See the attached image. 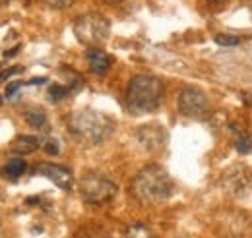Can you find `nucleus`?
<instances>
[{"label":"nucleus","instance_id":"a211bd4d","mask_svg":"<svg viewBox=\"0 0 252 238\" xmlns=\"http://www.w3.org/2000/svg\"><path fill=\"white\" fill-rule=\"evenodd\" d=\"M216 43L221 45V47H237L241 43V39L235 37V35H218L216 37Z\"/></svg>","mask_w":252,"mask_h":238},{"label":"nucleus","instance_id":"423d86ee","mask_svg":"<svg viewBox=\"0 0 252 238\" xmlns=\"http://www.w3.org/2000/svg\"><path fill=\"white\" fill-rule=\"evenodd\" d=\"M210 99L198 88H187L179 95V113L187 119L202 120L210 115Z\"/></svg>","mask_w":252,"mask_h":238},{"label":"nucleus","instance_id":"4468645a","mask_svg":"<svg viewBox=\"0 0 252 238\" xmlns=\"http://www.w3.org/2000/svg\"><path fill=\"white\" fill-rule=\"evenodd\" d=\"M24 119H26V122H28L32 128H37V130H47L49 120H47L45 111H41L39 107H32L30 111H26Z\"/></svg>","mask_w":252,"mask_h":238},{"label":"nucleus","instance_id":"2eb2a0df","mask_svg":"<svg viewBox=\"0 0 252 238\" xmlns=\"http://www.w3.org/2000/svg\"><path fill=\"white\" fill-rule=\"evenodd\" d=\"M74 238H109V235L99 225H86V227L78 229V233L74 235Z\"/></svg>","mask_w":252,"mask_h":238},{"label":"nucleus","instance_id":"1a4fd4ad","mask_svg":"<svg viewBox=\"0 0 252 238\" xmlns=\"http://www.w3.org/2000/svg\"><path fill=\"white\" fill-rule=\"evenodd\" d=\"M35 173L49 178L51 182H55L61 190H72L74 186V177H72V171L61 167V165H55V163H37L35 165Z\"/></svg>","mask_w":252,"mask_h":238},{"label":"nucleus","instance_id":"0eeeda50","mask_svg":"<svg viewBox=\"0 0 252 238\" xmlns=\"http://www.w3.org/2000/svg\"><path fill=\"white\" fill-rule=\"evenodd\" d=\"M223 188L233 196H245L252 188V171L245 165H233L223 175Z\"/></svg>","mask_w":252,"mask_h":238},{"label":"nucleus","instance_id":"9d476101","mask_svg":"<svg viewBox=\"0 0 252 238\" xmlns=\"http://www.w3.org/2000/svg\"><path fill=\"white\" fill-rule=\"evenodd\" d=\"M88 64H90V70H92L94 74L105 76V74L111 70L113 59H111L105 51H101L99 47H95V49H90V51H88Z\"/></svg>","mask_w":252,"mask_h":238},{"label":"nucleus","instance_id":"f8f14e48","mask_svg":"<svg viewBox=\"0 0 252 238\" xmlns=\"http://www.w3.org/2000/svg\"><path fill=\"white\" fill-rule=\"evenodd\" d=\"M26 169H28L26 161H22V159H12V161L6 163V167H2L0 175L8 180H18L26 173Z\"/></svg>","mask_w":252,"mask_h":238},{"label":"nucleus","instance_id":"4be33fe9","mask_svg":"<svg viewBox=\"0 0 252 238\" xmlns=\"http://www.w3.org/2000/svg\"><path fill=\"white\" fill-rule=\"evenodd\" d=\"M45 149H47L49 153H53V155H55V153H59V144H57V140H51V142L45 146Z\"/></svg>","mask_w":252,"mask_h":238},{"label":"nucleus","instance_id":"f03ea898","mask_svg":"<svg viewBox=\"0 0 252 238\" xmlns=\"http://www.w3.org/2000/svg\"><path fill=\"white\" fill-rule=\"evenodd\" d=\"M68 132L76 142L84 146H99L111 138V134L115 132V122L103 113L84 109L70 115Z\"/></svg>","mask_w":252,"mask_h":238},{"label":"nucleus","instance_id":"ddd939ff","mask_svg":"<svg viewBox=\"0 0 252 238\" xmlns=\"http://www.w3.org/2000/svg\"><path fill=\"white\" fill-rule=\"evenodd\" d=\"M233 134H235V148L239 153H251L252 151V134L247 132V130H241L237 126H231Z\"/></svg>","mask_w":252,"mask_h":238},{"label":"nucleus","instance_id":"6ab92c4d","mask_svg":"<svg viewBox=\"0 0 252 238\" xmlns=\"http://www.w3.org/2000/svg\"><path fill=\"white\" fill-rule=\"evenodd\" d=\"M45 4L51 6V8H55V10H64V8L72 6L74 0H45Z\"/></svg>","mask_w":252,"mask_h":238},{"label":"nucleus","instance_id":"dca6fc26","mask_svg":"<svg viewBox=\"0 0 252 238\" xmlns=\"http://www.w3.org/2000/svg\"><path fill=\"white\" fill-rule=\"evenodd\" d=\"M126 238H156V235L152 233L150 227H146L142 223H136L126 231Z\"/></svg>","mask_w":252,"mask_h":238},{"label":"nucleus","instance_id":"39448f33","mask_svg":"<svg viewBox=\"0 0 252 238\" xmlns=\"http://www.w3.org/2000/svg\"><path fill=\"white\" fill-rule=\"evenodd\" d=\"M80 194L92 206H105L117 196V184L99 173H88L80 180Z\"/></svg>","mask_w":252,"mask_h":238},{"label":"nucleus","instance_id":"6e6552de","mask_svg":"<svg viewBox=\"0 0 252 238\" xmlns=\"http://www.w3.org/2000/svg\"><path fill=\"white\" fill-rule=\"evenodd\" d=\"M136 140L146 151H159L167 144V130L159 126L158 122L144 124L136 130Z\"/></svg>","mask_w":252,"mask_h":238},{"label":"nucleus","instance_id":"412c9836","mask_svg":"<svg viewBox=\"0 0 252 238\" xmlns=\"http://www.w3.org/2000/svg\"><path fill=\"white\" fill-rule=\"evenodd\" d=\"M22 88V82H12V84H8L6 86V97L10 99V97H14L16 95V91Z\"/></svg>","mask_w":252,"mask_h":238},{"label":"nucleus","instance_id":"5701e85b","mask_svg":"<svg viewBox=\"0 0 252 238\" xmlns=\"http://www.w3.org/2000/svg\"><path fill=\"white\" fill-rule=\"evenodd\" d=\"M45 82H47V78H37V80H32L30 84H32V86H35V84H45Z\"/></svg>","mask_w":252,"mask_h":238},{"label":"nucleus","instance_id":"7ed1b4c3","mask_svg":"<svg viewBox=\"0 0 252 238\" xmlns=\"http://www.w3.org/2000/svg\"><path fill=\"white\" fill-rule=\"evenodd\" d=\"M163 95H165V86L159 78L150 74L134 76L126 88V109L132 115L154 113L159 109Z\"/></svg>","mask_w":252,"mask_h":238},{"label":"nucleus","instance_id":"393cba45","mask_svg":"<svg viewBox=\"0 0 252 238\" xmlns=\"http://www.w3.org/2000/svg\"><path fill=\"white\" fill-rule=\"evenodd\" d=\"M0 107H2V97H0Z\"/></svg>","mask_w":252,"mask_h":238},{"label":"nucleus","instance_id":"f3484780","mask_svg":"<svg viewBox=\"0 0 252 238\" xmlns=\"http://www.w3.org/2000/svg\"><path fill=\"white\" fill-rule=\"evenodd\" d=\"M70 86H61V84H53L51 86V89H49V97L53 99V101H61L64 99L68 93H70Z\"/></svg>","mask_w":252,"mask_h":238},{"label":"nucleus","instance_id":"9b49d317","mask_svg":"<svg viewBox=\"0 0 252 238\" xmlns=\"http://www.w3.org/2000/svg\"><path fill=\"white\" fill-rule=\"evenodd\" d=\"M41 148V140L35 136H16L10 144V151L16 155H28Z\"/></svg>","mask_w":252,"mask_h":238},{"label":"nucleus","instance_id":"b1692460","mask_svg":"<svg viewBox=\"0 0 252 238\" xmlns=\"http://www.w3.org/2000/svg\"><path fill=\"white\" fill-rule=\"evenodd\" d=\"M105 4H121V2H125V0H103Z\"/></svg>","mask_w":252,"mask_h":238},{"label":"nucleus","instance_id":"f257e3e1","mask_svg":"<svg viewBox=\"0 0 252 238\" xmlns=\"http://www.w3.org/2000/svg\"><path fill=\"white\" fill-rule=\"evenodd\" d=\"M130 192L144 206H159L171 198L173 180L163 167L148 165L134 177Z\"/></svg>","mask_w":252,"mask_h":238},{"label":"nucleus","instance_id":"aec40b11","mask_svg":"<svg viewBox=\"0 0 252 238\" xmlns=\"http://www.w3.org/2000/svg\"><path fill=\"white\" fill-rule=\"evenodd\" d=\"M22 72V68L20 66H14V68H8V70H4V72H0V82H6L10 76H14V74H20Z\"/></svg>","mask_w":252,"mask_h":238},{"label":"nucleus","instance_id":"20e7f679","mask_svg":"<svg viewBox=\"0 0 252 238\" xmlns=\"http://www.w3.org/2000/svg\"><path fill=\"white\" fill-rule=\"evenodd\" d=\"M74 35L76 39L90 47V49H95L99 45H103L109 35H111V22L97 14V12H90V14H82L76 22H74Z\"/></svg>","mask_w":252,"mask_h":238}]
</instances>
